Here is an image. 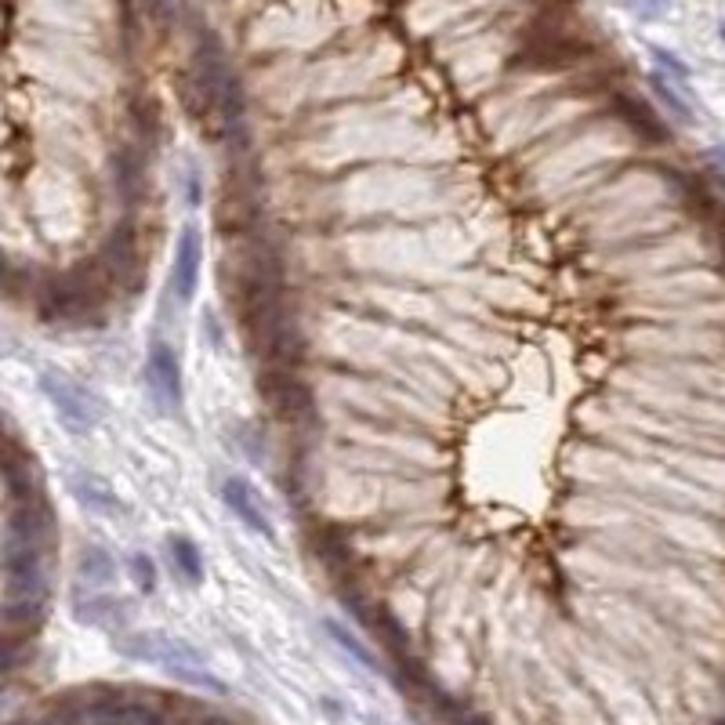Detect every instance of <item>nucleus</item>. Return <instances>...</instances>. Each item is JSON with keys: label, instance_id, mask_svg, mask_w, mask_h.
<instances>
[{"label": "nucleus", "instance_id": "nucleus-11", "mask_svg": "<svg viewBox=\"0 0 725 725\" xmlns=\"http://www.w3.org/2000/svg\"><path fill=\"white\" fill-rule=\"evenodd\" d=\"M77 569L88 585H110V580L116 577V563L105 548H84L77 558Z\"/></svg>", "mask_w": 725, "mask_h": 725}, {"label": "nucleus", "instance_id": "nucleus-2", "mask_svg": "<svg viewBox=\"0 0 725 725\" xmlns=\"http://www.w3.org/2000/svg\"><path fill=\"white\" fill-rule=\"evenodd\" d=\"M116 646H121V653L131 660L160 664V668L168 675H174L178 682L207 689V693H214V696H225V682L214 679V675L207 671L204 657H200V653L182 638L152 632V635H127V638L116 642Z\"/></svg>", "mask_w": 725, "mask_h": 725}, {"label": "nucleus", "instance_id": "nucleus-4", "mask_svg": "<svg viewBox=\"0 0 725 725\" xmlns=\"http://www.w3.org/2000/svg\"><path fill=\"white\" fill-rule=\"evenodd\" d=\"M222 501H225V508H229L236 519L243 522L247 530L258 533V537H265V541L276 537V530H272V519L265 516V505L258 501L254 490L247 486V479H240V475H229V479L222 483Z\"/></svg>", "mask_w": 725, "mask_h": 725}, {"label": "nucleus", "instance_id": "nucleus-1", "mask_svg": "<svg viewBox=\"0 0 725 725\" xmlns=\"http://www.w3.org/2000/svg\"><path fill=\"white\" fill-rule=\"evenodd\" d=\"M41 544L30 533L11 530L4 533V621L15 627L33 621L44 602V558Z\"/></svg>", "mask_w": 725, "mask_h": 725}, {"label": "nucleus", "instance_id": "nucleus-9", "mask_svg": "<svg viewBox=\"0 0 725 725\" xmlns=\"http://www.w3.org/2000/svg\"><path fill=\"white\" fill-rule=\"evenodd\" d=\"M649 88H653V94H657V102L664 105V110H668L671 121L693 124V105H689L682 84H675L671 77H664L660 69H653V73H649Z\"/></svg>", "mask_w": 725, "mask_h": 725}, {"label": "nucleus", "instance_id": "nucleus-3", "mask_svg": "<svg viewBox=\"0 0 725 725\" xmlns=\"http://www.w3.org/2000/svg\"><path fill=\"white\" fill-rule=\"evenodd\" d=\"M37 382H41V392L47 396V403H52L55 414L63 418V424L73 435H84L99 424V414H102L99 399H94L84 385H77L69 374L55 371V366H44V371L37 374Z\"/></svg>", "mask_w": 725, "mask_h": 725}, {"label": "nucleus", "instance_id": "nucleus-8", "mask_svg": "<svg viewBox=\"0 0 725 725\" xmlns=\"http://www.w3.org/2000/svg\"><path fill=\"white\" fill-rule=\"evenodd\" d=\"M73 616L80 624H91V627H105V632H113V627H124L131 621V605L124 599H113V596H80L73 602Z\"/></svg>", "mask_w": 725, "mask_h": 725}, {"label": "nucleus", "instance_id": "nucleus-16", "mask_svg": "<svg viewBox=\"0 0 725 725\" xmlns=\"http://www.w3.org/2000/svg\"><path fill=\"white\" fill-rule=\"evenodd\" d=\"M718 37H722V44H725V19L718 22Z\"/></svg>", "mask_w": 725, "mask_h": 725}, {"label": "nucleus", "instance_id": "nucleus-13", "mask_svg": "<svg viewBox=\"0 0 725 725\" xmlns=\"http://www.w3.org/2000/svg\"><path fill=\"white\" fill-rule=\"evenodd\" d=\"M653 63H657V69H660L664 77H671L675 84H682V88H686V80H689V66L682 63L679 55L664 52V47H653Z\"/></svg>", "mask_w": 725, "mask_h": 725}, {"label": "nucleus", "instance_id": "nucleus-12", "mask_svg": "<svg viewBox=\"0 0 725 725\" xmlns=\"http://www.w3.org/2000/svg\"><path fill=\"white\" fill-rule=\"evenodd\" d=\"M327 635H330V638H335V642H338V646H341L344 653H349V657H352L355 664H363V668H371V671L377 668V664H374V657H371V649H366V646H363V642H360V638H352L349 632H344V627H341V624H335V621H327Z\"/></svg>", "mask_w": 725, "mask_h": 725}, {"label": "nucleus", "instance_id": "nucleus-15", "mask_svg": "<svg viewBox=\"0 0 725 725\" xmlns=\"http://www.w3.org/2000/svg\"><path fill=\"white\" fill-rule=\"evenodd\" d=\"M627 11L642 22H657L671 11V0H627Z\"/></svg>", "mask_w": 725, "mask_h": 725}, {"label": "nucleus", "instance_id": "nucleus-14", "mask_svg": "<svg viewBox=\"0 0 725 725\" xmlns=\"http://www.w3.org/2000/svg\"><path fill=\"white\" fill-rule=\"evenodd\" d=\"M131 577H135V585L146 591H157V566H152L149 555H131Z\"/></svg>", "mask_w": 725, "mask_h": 725}, {"label": "nucleus", "instance_id": "nucleus-5", "mask_svg": "<svg viewBox=\"0 0 725 725\" xmlns=\"http://www.w3.org/2000/svg\"><path fill=\"white\" fill-rule=\"evenodd\" d=\"M200 258H204V236L196 233V225H185L174 247V265H171V287L178 302H189L196 294L200 283Z\"/></svg>", "mask_w": 725, "mask_h": 725}, {"label": "nucleus", "instance_id": "nucleus-6", "mask_svg": "<svg viewBox=\"0 0 725 725\" xmlns=\"http://www.w3.org/2000/svg\"><path fill=\"white\" fill-rule=\"evenodd\" d=\"M69 494H73L88 512L102 516V519H124L127 516V505L116 497L113 486L99 479L94 472H84V468L69 472Z\"/></svg>", "mask_w": 725, "mask_h": 725}, {"label": "nucleus", "instance_id": "nucleus-7", "mask_svg": "<svg viewBox=\"0 0 725 725\" xmlns=\"http://www.w3.org/2000/svg\"><path fill=\"white\" fill-rule=\"evenodd\" d=\"M146 374H149L152 388H157L160 403L178 407V399H182V366H178V355L160 338L152 341V349H149Z\"/></svg>", "mask_w": 725, "mask_h": 725}, {"label": "nucleus", "instance_id": "nucleus-10", "mask_svg": "<svg viewBox=\"0 0 725 725\" xmlns=\"http://www.w3.org/2000/svg\"><path fill=\"white\" fill-rule=\"evenodd\" d=\"M168 555L182 580H189V585H200V580H204V555H200V548L189 537H171Z\"/></svg>", "mask_w": 725, "mask_h": 725}]
</instances>
